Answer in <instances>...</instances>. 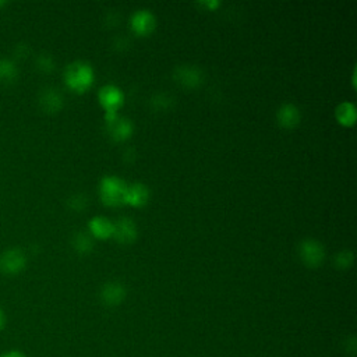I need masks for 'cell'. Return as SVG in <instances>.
<instances>
[{
	"mask_svg": "<svg viewBox=\"0 0 357 357\" xmlns=\"http://www.w3.org/2000/svg\"><path fill=\"white\" fill-rule=\"evenodd\" d=\"M64 81L73 91L82 93L93 85L94 70L85 62H81V60L73 62L64 70Z\"/></svg>",
	"mask_w": 357,
	"mask_h": 357,
	"instance_id": "cell-1",
	"label": "cell"
},
{
	"mask_svg": "<svg viewBox=\"0 0 357 357\" xmlns=\"http://www.w3.org/2000/svg\"><path fill=\"white\" fill-rule=\"evenodd\" d=\"M127 185L118 176H105L101 185H100V193L101 199L107 205L118 207L120 204H125Z\"/></svg>",
	"mask_w": 357,
	"mask_h": 357,
	"instance_id": "cell-2",
	"label": "cell"
},
{
	"mask_svg": "<svg viewBox=\"0 0 357 357\" xmlns=\"http://www.w3.org/2000/svg\"><path fill=\"white\" fill-rule=\"evenodd\" d=\"M27 255L21 248H9L0 254V273L8 277L21 274L27 266Z\"/></svg>",
	"mask_w": 357,
	"mask_h": 357,
	"instance_id": "cell-3",
	"label": "cell"
},
{
	"mask_svg": "<svg viewBox=\"0 0 357 357\" xmlns=\"http://www.w3.org/2000/svg\"><path fill=\"white\" fill-rule=\"evenodd\" d=\"M105 120H107L108 131L115 140L120 141V140H126L131 136L133 123L126 118H120L118 115V112H107Z\"/></svg>",
	"mask_w": 357,
	"mask_h": 357,
	"instance_id": "cell-4",
	"label": "cell"
},
{
	"mask_svg": "<svg viewBox=\"0 0 357 357\" xmlns=\"http://www.w3.org/2000/svg\"><path fill=\"white\" fill-rule=\"evenodd\" d=\"M300 257L306 265L318 266L325 257V250L320 241L307 239L300 244Z\"/></svg>",
	"mask_w": 357,
	"mask_h": 357,
	"instance_id": "cell-5",
	"label": "cell"
},
{
	"mask_svg": "<svg viewBox=\"0 0 357 357\" xmlns=\"http://www.w3.org/2000/svg\"><path fill=\"white\" fill-rule=\"evenodd\" d=\"M123 93L116 85L108 84L101 88L100 91V101L107 109V112H118V109L123 104Z\"/></svg>",
	"mask_w": 357,
	"mask_h": 357,
	"instance_id": "cell-6",
	"label": "cell"
},
{
	"mask_svg": "<svg viewBox=\"0 0 357 357\" xmlns=\"http://www.w3.org/2000/svg\"><path fill=\"white\" fill-rule=\"evenodd\" d=\"M112 236L119 243H131L137 237V228L136 223L129 218H120L113 223V232Z\"/></svg>",
	"mask_w": 357,
	"mask_h": 357,
	"instance_id": "cell-7",
	"label": "cell"
},
{
	"mask_svg": "<svg viewBox=\"0 0 357 357\" xmlns=\"http://www.w3.org/2000/svg\"><path fill=\"white\" fill-rule=\"evenodd\" d=\"M131 28L138 35L149 34L155 28V17L149 10H137L131 16Z\"/></svg>",
	"mask_w": 357,
	"mask_h": 357,
	"instance_id": "cell-8",
	"label": "cell"
},
{
	"mask_svg": "<svg viewBox=\"0 0 357 357\" xmlns=\"http://www.w3.org/2000/svg\"><path fill=\"white\" fill-rule=\"evenodd\" d=\"M174 78L185 86H197L203 81V73L196 66H181L174 70Z\"/></svg>",
	"mask_w": 357,
	"mask_h": 357,
	"instance_id": "cell-9",
	"label": "cell"
},
{
	"mask_svg": "<svg viewBox=\"0 0 357 357\" xmlns=\"http://www.w3.org/2000/svg\"><path fill=\"white\" fill-rule=\"evenodd\" d=\"M39 105L48 113L57 112L63 105V97L55 88H46L39 95Z\"/></svg>",
	"mask_w": 357,
	"mask_h": 357,
	"instance_id": "cell-10",
	"label": "cell"
},
{
	"mask_svg": "<svg viewBox=\"0 0 357 357\" xmlns=\"http://www.w3.org/2000/svg\"><path fill=\"white\" fill-rule=\"evenodd\" d=\"M149 199V190L145 185L136 183L131 186H127L125 203L130 204L133 207H141L144 205Z\"/></svg>",
	"mask_w": 357,
	"mask_h": 357,
	"instance_id": "cell-11",
	"label": "cell"
},
{
	"mask_svg": "<svg viewBox=\"0 0 357 357\" xmlns=\"http://www.w3.org/2000/svg\"><path fill=\"white\" fill-rule=\"evenodd\" d=\"M102 300L109 306H116L123 302L126 296V289L119 282H109L101 291Z\"/></svg>",
	"mask_w": 357,
	"mask_h": 357,
	"instance_id": "cell-12",
	"label": "cell"
},
{
	"mask_svg": "<svg viewBox=\"0 0 357 357\" xmlns=\"http://www.w3.org/2000/svg\"><path fill=\"white\" fill-rule=\"evenodd\" d=\"M89 232H91L94 236L101 237V239H108L112 236L113 232V223L104 218V217H95L91 221H89Z\"/></svg>",
	"mask_w": 357,
	"mask_h": 357,
	"instance_id": "cell-13",
	"label": "cell"
},
{
	"mask_svg": "<svg viewBox=\"0 0 357 357\" xmlns=\"http://www.w3.org/2000/svg\"><path fill=\"white\" fill-rule=\"evenodd\" d=\"M278 120L284 127H295L300 122V112L293 104H285L278 111Z\"/></svg>",
	"mask_w": 357,
	"mask_h": 357,
	"instance_id": "cell-14",
	"label": "cell"
},
{
	"mask_svg": "<svg viewBox=\"0 0 357 357\" xmlns=\"http://www.w3.org/2000/svg\"><path fill=\"white\" fill-rule=\"evenodd\" d=\"M336 119L343 126H351L356 120V108L350 102H343L336 108Z\"/></svg>",
	"mask_w": 357,
	"mask_h": 357,
	"instance_id": "cell-15",
	"label": "cell"
},
{
	"mask_svg": "<svg viewBox=\"0 0 357 357\" xmlns=\"http://www.w3.org/2000/svg\"><path fill=\"white\" fill-rule=\"evenodd\" d=\"M17 67L12 60L0 57V82H12L17 78Z\"/></svg>",
	"mask_w": 357,
	"mask_h": 357,
	"instance_id": "cell-16",
	"label": "cell"
},
{
	"mask_svg": "<svg viewBox=\"0 0 357 357\" xmlns=\"http://www.w3.org/2000/svg\"><path fill=\"white\" fill-rule=\"evenodd\" d=\"M73 246L77 251L86 253L93 248V239L84 232L75 233V236L73 237Z\"/></svg>",
	"mask_w": 357,
	"mask_h": 357,
	"instance_id": "cell-17",
	"label": "cell"
},
{
	"mask_svg": "<svg viewBox=\"0 0 357 357\" xmlns=\"http://www.w3.org/2000/svg\"><path fill=\"white\" fill-rule=\"evenodd\" d=\"M353 262V253L351 251H340L336 257H335V264L339 268H349Z\"/></svg>",
	"mask_w": 357,
	"mask_h": 357,
	"instance_id": "cell-18",
	"label": "cell"
},
{
	"mask_svg": "<svg viewBox=\"0 0 357 357\" xmlns=\"http://www.w3.org/2000/svg\"><path fill=\"white\" fill-rule=\"evenodd\" d=\"M169 97L165 95V94H159L156 95V98L152 101V104L156 107V108H167L169 105Z\"/></svg>",
	"mask_w": 357,
	"mask_h": 357,
	"instance_id": "cell-19",
	"label": "cell"
},
{
	"mask_svg": "<svg viewBox=\"0 0 357 357\" xmlns=\"http://www.w3.org/2000/svg\"><path fill=\"white\" fill-rule=\"evenodd\" d=\"M38 66H39V68H42V70H52V67H53V60H52V57H49V56H41V57L38 59Z\"/></svg>",
	"mask_w": 357,
	"mask_h": 357,
	"instance_id": "cell-20",
	"label": "cell"
},
{
	"mask_svg": "<svg viewBox=\"0 0 357 357\" xmlns=\"http://www.w3.org/2000/svg\"><path fill=\"white\" fill-rule=\"evenodd\" d=\"M86 204L85 199L82 196H75L70 200V205L74 208V210H81L84 205Z\"/></svg>",
	"mask_w": 357,
	"mask_h": 357,
	"instance_id": "cell-21",
	"label": "cell"
},
{
	"mask_svg": "<svg viewBox=\"0 0 357 357\" xmlns=\"http://www.w3.org/2000/svg\"><path fill=\"white\" fill-rule=\"evenodd\" d=\"M0 357H28V356L24 351H21V350L10 349V350H6V351H3L2 354H0Z\"/></svg>",
	"mask_w": 357,
	"mask_h": 357,
	"instance_id": "cell-22",
	"label": "cell"
},
{
	"mask_svg": "<svg viewBox=\"0 0 357 357\" xmlns=\"http://www.w3.org/2000/svg\"><path fill=\"white\" fill-rule=\"evenodd\" d=\"M8 325V315L5 313V310L0 307V332H2Z\"/></svg>",
	"mask_w": 357,
	"mask_h": 357,
	"instance_id": "cell-23",
	"label": "cell"
},
{
	"mask_svg": "<svg viewBox=\"0 0 357 357\" xmlns=\"http://www.w3.org/2000/svg\"><path fill=\"white\" fill-rule=\"evenodd\" d=\"M218 2H201V6H207V8H210V9H215V8H218Z\"/></svg>",
	"mask_w": 357,
	"mask_h": 357,
	"instance_id": "cell-24",
	"label": "cell"
}]
</instances>
